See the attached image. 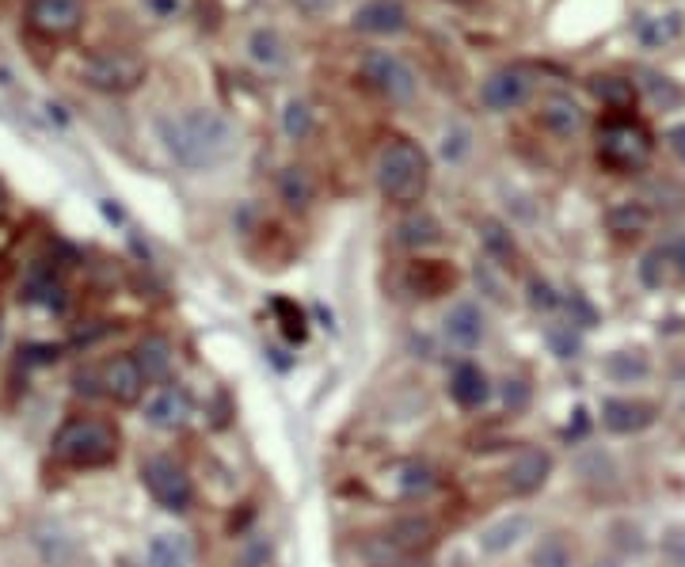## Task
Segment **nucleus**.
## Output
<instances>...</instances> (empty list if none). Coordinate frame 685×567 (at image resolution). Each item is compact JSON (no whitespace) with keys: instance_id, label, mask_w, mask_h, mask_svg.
Here are the masks:
<instances>
[{"instance_id":"obj_1","label":"nucleus","mask_w":685,"mask_h":567,"mask_svg":"<svg viewBox=\"0 0 685 567\" xmlns=\"http://www.w3.org/2000/svg\"><path fill=\"white\" fill-rule=\"evenodd\" d=\"M164 146L169 153L190 172L213 167L236 153V130L221 111L213 107H190L183 115H172L161 123Z\"/></svg>"},{"instance_id":"obj_2","label":"nucleus","mask_w":685,"mask_h":567,"mask_svg":"<svg viewBox=\"0 0 685 567\" xmlns=\"http://www.w3.org/2000/svg\"><path fill=\"white\" fill-rule=\"evenodd\" d=\"M430 187V157L408 138H393L378 153V190L393 206L416 210Z\"/></svg>"},{"instance_id":"obj_3","label":"nucleus","mask_w":685,"mask_h":567,"mask_svg":"<svg viewBox=\"0 0 685 567\" xmlns=\"http://www.w3.org/2000/svg\"><path fill=\"white\" fill-rule=\"evenodd\" d=\"M54 458L73 468H103L118 458V430L107 419H69L54 435Z\"/></svg>"},{"instance_id":"obj_4","label":"nucleus","mask_w":685,"mask_h":567,"mask_svg":"<svg viewBox=\"0 0 685 567\" xmlns=\"http://www.w3.org/2000/svg\"><path fill=\"white\" fill-rule=\"evenodd\" d=\"M651 149H655V141H651V134L643 130L636 118H605L602 130H599V161L609 167V172L617 175H628V172H643L651 161Z\"/></svg>"},{"instance_id":"obj_5","label":"nucleus","mask_w":685,"mask_h":567,"mask_svg":"<svg viewBox=\"0 0 685 567\" xmlns=\"http://www.w3.org/2000/svg\"><path fill=\"white\" fill-rule=\"evenodd\" d=\"M146 73H149L146 61H141L138 54H126V50L92 54L81 69L84 84L92 88V92H103V95L133 92V88H141V81H146Z\"/></svg>"},{"instance_id":"obj_6","label":"nucleus","mask_w":685,"mask_h":567,"mask_svg":"<svg viewBox=\"0 0 685 567\" xmlns=\"http://www.w3.org/2000/svg\"><path fill=\"white\" fill-rule=\"evenodd\" d=\"M362 77H365V84H370L373 92L385 95V100H393V103L411 100V95H416V88H419L416 69H411L404 58H396V54H388V50L365 54Z\"/></svg>"},{"instance_id":"obj_7","label":"nucleus","mask_w":685,"mask_h":567,"mask_svg":"<svg viewBox=\"0 0 685 567\" xmlns=\"http://www.w3.org/2000/svg\"><path fill=\"white\" fill-rule=\"evenodd\" d=\"M141 484L149 487V495H153L164 510H175V514H183V510L190 507V499H195L190 476L169 458H149L146 465H141Z\"/></svg>"},{"instance_id":"obj_8","label":"nucleus","mask_w":685,"mask_h":567,"mask_svg":"<svg viewBox=\"0 0 685 567\" xmlns=\"http://www.w3.org/2000/svg\"><path fill=\"white\" fill-rule=\"evenodd\" d=\"M84 23V0H27V27L43 38H69Z\"/></svg>"},{"instance_id":"obj_9","label":"nucleus","mask_w":685,"mask_h":567,"mask_svg":"<svg viewBox=\"0 0 685 567\" xmlns=\"http://www.w3.org/2000/svg\"><path fill=\"white\" fill-rule=\"evenodd\" d=\"M92 385H95V393L115 404H138L149 381H146V373H141L138 358H111V362H103L100 370L92 373Z\"/></svg>"},{"instance_id":"obj_10","label":"nucleus","mask_w":685,"mask_h":567,"mask_svg":"<svg viewBox=\"0 0 685 567\" xmlns=\"http://www.w3.org/2000/svg\"><path fill=\"white\" fill-rule=\"evenodd\" d=\"M533 95V73L525 66H503L480 84V103L488 111H514Z\"/></svg>"},{"instance_id":"obj_11","label":"nucleus","mask_w":685,"mask_h":567,"mask_svg":"<svg viewBox=\"0 0 685 567\" xmlns=\"http://www.w3.org/2000/svg\"><path fill=\"white\" fill-rule=\"evenodd\" d=\"M537 123L545 126L553 138H576L579 130L587 126V111L571 100L568 92H548L545 100L537 103Z\"/></svg>"},{"instance_id":"obj_12","label":"nucleus","mask_w":685,"mask_h":567,"mask_svg":"<svg viewBox=\"0 0 685 567\" xmlns=\"http://www.w3.org/2000/svg\"><path fill=\"white\" fill-rule=\"evenodd\" d=\"M350 23H355V31H362V35L393 38L408 27V12H404L400 0H365V4H358Z\"/></svg>"},{"instance_id":"obj_13","label":"nucleus","mask_w":685,"mask_h":567,"mask_svg":"<svg viewBox=\"0 0 685 567\" xmlns=\"http://www.w3.org/2000/svg\"><path fill=\"white\" fill-rule=\"evenodd\" d=\"M548 476H553V458L545 450H522L507 468V487L514 495H533L548 484Z\"/></svg>"},{"instance_id":"obj_14","label":"nucleus","mask_w":685,"mask_h":567,"mask_svg":"<svg viewBox=\"0 0 685 567\" xmlns=\"http://www.w3.org/2000/svg\"><path fill=\"white\" fill-rule=\"evenodd\" d=\"M655 423V404L648 401H620V396H613V401L602 404V427L613 430V435H636V430L651 427Z\"/></svg>"},{"instance_id":"obj_15","label":"nucleus","mask_w":685,"mask_h":567,"mask_svg":"<svg viewBox=\"0 0 685 567\" xmlns=\"http://www.w3.org/2000/svg\"><path fill=\"white\" fill-rule=\"evenodd\" d=\"M484 332H488V324H484L480 305H473V301H457V305L445 313V339H450L453 347L476 350L484 343Z\"/></svg>"},{"instance_id":"obj_16","label":"nucleus","mask_w":685,"mask_h":567,"mask_svg":"<svg viewBox=\"0 0 685 567\" xmlns=\"http://www.w3.org/2000/svg\"><path fill=\"white\" fill-rule=\"evenodd\" d=\"M146 415H149V423H153V427H161V430L183 427V423H187V415H190V396H187V389H183V385H164V389H156L153 401L146 404Z\"/></svg>"},{"instance_id":"obj_17","label":"nucleus","mask_w":685,"mask_h":567,"mask_svg":"<svg viewBox=\"0 0 685 567\" xmlns=\"http://www.w3.org/2000/svg\"><path fill=\"white\" fill-rule=\"evenodd\" d=\"M450 396L461 407H465V412H476V407H484V404L491 401L488 373H484L480 366H473V362L457 366V373H453V381H450Z\"/></svg>"},{"instance_id":"obj_18","label":"nucleus","mask_w":685,"mask_h":567,"mask_svg":"<svg viewBox=\"0 0 685 567\" xmlns=\"http://www.w3.org/2000/svg\"><path fill=\"white\" fill-rule=\"evenodd\" d=\"M396 241H400L404 247H434L438 241H442V225L434 221V213H427V210H408L400 218V225H396Z\"/></svg>"},{"instance_id":"obj_19","label":"nucleus","mask_w":685,"mask_h":567,"mask_svg":"<svg viewBox=\"0 0 685 567\" xmlns=\"http://www.w3.org/2000/svg\"><path fill=\"white\" fill-rule=\"evenodd\" d=\"M133 358H138V366H141V373H146L149 385H153V381H169L172 343L164 339V335H146V339L138 343V350H133Z\"/></svg>"},{"instance_id":"obj_20","label":"nucleus","mask_w":685,"mask_h":567,"mask_svg":"<svg viewBox=\"0 0 685 567\" xmlns=\"http://www.w3.org/2000/svg\"><path fill=\"white\" fill-rule=\"evenodd\" d=\"M248 58L259 69H282L290 61V50H286V38L275 27H256L248 38Z\"/></svg>"},{"instance_id":"obj_21","label":"nucleus","mask_w":685,"mask_h":567,"mask_svg":"<svg viewBox=\"0 0 685 567\" xmlns=\"http://www.w3.org/2000/svg\"><path fill=\"white\" fill-rule=\"evenodd\" d=\"M605 225H609V233H617L620 241H632V236H643L651 229V210L643 202H620L605 213Z\"/></svg>"},{"instance_id":"obj_22","label":"nucleus","mask_w":685,"mask_h":567,"mask_svg":"<svg viewBox=\"0 0 685 567\" xmlns=\"http://www.w3.org/2000/svg\"><path fill=\"white\" fill-rule=\"evenodd\" d=\"M149 567H190V541L183 533H156L149 541Z\"/></svg>"},{"instance_id":"obj_23","label":"nucleus","mask_w":685,"mask_h":567,"mask_svg":"<svg viewBox=\"0 0 685 567\" xmlns=\"http://www.w3.org/2000/svg\"><path fill=\"white\" fill-rule=\"evenodd\" d=\"M525 533H530V518L511 514V518H503V522L488 525V530L480 533V548H484V553H507V548L518 545Z\"/></svg>"},{"instance_id":"obj_24","label":"nucleus","mask_w":685,"mask_h":567,"mask_svg":"<svg viewBox=\"0 0 685 567\" xmlns=\"http://www.w3.org/2000/svg\"><path fill=\"white\" fill-rule=\"evenodd\" d=\"M576 564V548L568 545L564 533H548L533 545L530 553V567H571Z\"/></svg>"},{"instance_id":"obj_25","label":"nucleus","mask_w":685,"mask_h":567,"mask_svg":"<svg viewBox=\"0 0 685 567\" xmlns=\"http://www.w3.org/2000/svg\"><path fill=\"white\" fill-rule=\"evenodd\" d=\"M278 190H282V202L290 206V210H305L316 195V187H313V180H309L305 167H286V172L278 175Z\"/></svg>"},{"instance_id":"obj_26","label":"nucleus","mask_w":685,"mask_h":567,"mask_svg":"<svg viewBox=\"0 0 685 567\" xmlns=\"http://www.w3.org/2000/svg\"><path fill=\"white\" fill-rule=\"evenodd\" d=\"M411 282H416V290L423 293V298H438V293H445L453 286V267H445V263H416L411 267Z\"/></svg>"},{"instance_id":"obj_27","label":"nucleus","mask_w":685,"mask_h":567,"mask_svg":"<svg viewBox=\"0 0 685 567\" xmlns=\"http://www.w3.org/2000/svg\"><path fill=\"white\" fill-rule=\"evenodd\" d=\"M591 92L599 95L609 111H628L636 103V84L625 81V77H594Z\"/></svg>"},{"instance_id":"obj_28","label":"nucleus","mask_w":685,"mask_h":567,"mask_svg":"<svg viewBox=\"0 0 685 567\" xmlns=\"http://www.w3.org/2000/svg\"><path fill=\"white\" fill-rule=\"evenodd\" d=\"M388 541L400 548H408V553H416V548H427L430 541H434V525L427 522V518L411 514V518H400V522L393 525V533H388Z\"/></svg>"},{"instance_id":"obj_29","label":"nucleus","mask_w":685,"mask_h":567,"mask_svg":"<svg viewBox=\"0 0 685 567\" xmlns=\"http://www.w3.org/2000/svg\"><path fill=\"white\" fill-rule=\"evenodd\" d=\"M430 487H434V468L423 465V461H408V465L400 468V491L408 495V499L427 495Z\"/></svg>"},{"instance_id":"obj_30","label":"nucleus","mask_w":685,"mask_h":567,"mask_svg":"<svg viewBox=\"0 0 685 567\" xmlns=\"http://www.w3.org/2000/svg\"><path fill=\"white\" fill-rule=\"evenodd\" d=\"M671 270H674V263H671V252H666V247L648 252V255H643V263H640V278L651 286V290H659V286L671 278Z\"/></svg>"},{"instance_id":"obj_31","label":"nucleus","mask_w":685,"mask_h":567,"mask_svg":"<svg viewBox=\"0 0 685 567\" xmlns=\"http://www.w3.org/2000/svg\"><path fill=\"white\" fill-rule=\"evenodd\" d=\"M678 31H682V15L678 12L663 15V20H640V38L648 46L671 43V38H678Z\"/></svg>"},{"instance_id":"obj_32","label":"nucleus","mask_w":685,"mask_h":567,"mask_svg":"<svg viewBox=\"0 0 685 567\" xmlns=\"http://www.w3.org/2000/svg\"><path fill=\"white\" fill-rule=\"evenodd\" d=\"M309 126H313V115H309V107H305V103L293 100L290 107H286V134L301 141L309 134Z\"/></svg>"},{"instance_id":"obj_33","label":"nucleus","mask_w":685,"mask_h":567,"mask_svg":"<svg viewBox=\"0 0 685 567\" xmlns=\"http://www.w3.org/2000/svg\"><path fill=\"white\" fill-rule=\"evenodd\" d=\"M648 92H651V100L663 103V107H671V103L682 100L678 88H674L671 81H663V77H648Z\"/></svg>"},{"instance_id":"obj_34","label":"nucleus","mask_w":685,"mask_h":567,"mask_svg":"<svg viewBox=\"0 0 685 567\" xmlns=\"http://www.w3.org/2000/svg\"><path fill=\"white\" fill-rule=\"evenodd\" d=\"M141 8H146L153 20L169 23V20H175V15L183 12V0H141Z\"/></svg>"},{"instance_id":"obj_35","label":"nucleus","mask_w":685,"mask_h":567,"mask_svg":"<svg viewBox=\"0 0 685 567\" xmlns=\"http://www.w3.org/2000/svg\"><path fill=\"white\" fill-rule=\"evenodd\" d=\"M275 309L286 316V324H282L286 335H290V339H305V321H301V313H293L290 301H275Z\"/></svg>"},{"instance_id":"obj_36","label":"nucleus","mask_w":685,"mask_h":567,"mask_svg":"<svg viewBox=\"0 0 685 567\" xmlns=\"http://www.w3.org/2000/svg\"><path fill=\"white\" fill-rule=\"evenodd\" d=\"M666 146H671L674 157H678V161L685 164V123L682 126H671V130H666Z\"/></svg>"},{"instance_id":"obj_37","label":"nucleus","mask_w":685,"mask_h":567,"mask_svg":"<svg viewBox=\"0 0 685 567\" xmlns=\"http://www.w3.org/2000/svg\"><path fill=\"white\" fill-rule=\"evenodd\" d=\"M666 252H671V263H674V275L685 282V241H674V244H666Z\"/></svg>"},{"instance_id":"obj_38","label":"nucleus","mask_w":685,"mask_h":567,"mask_svg":"<svg viewBox=\"0 0 685 567\" xmlns=\"http://www.w3.org/2000/svg\"><path fill=\"white\" fill-rule=\"evenodd\" d=\"M533 305H541V309H553L556 305L553 290H548L545 282H533Z\"/></svg>"},{"instance_id":"obj_39","label":"nucleus","mask_w":685,"mask_h":567,"mask_svg":"<svg viewBox=\"0 0 685 567\" xmlns=\"http://www.w3.org/2000/svg\"><path fill=\"white\" fill-rule=\"evenodd\" d=\"M305 12H328V8H336V0H298Z\"/></svg>"},{"instance_id":"obj_40","label":"nucleus","mask_w":685,"mask_h":567,"mask_svg":"<svg viewBox=\"0 0 685 567\" xmlns=\"http://www.w3.org/2000/svg\"><path fill=\"white\" fill-rule=\"evenodd\" d=\"M453 4H465V0H453Z\"/></svg>"},{"instance_id":"obj_41","label":"nucleus","mask_w":685,"mask_h":567,"mask_svg":"<svg viewBox=\"0 0 685 567\" xmlns=\"http://www.w3.org/2000/svg\"><path fill=\"white\" fill-rule=\"evenodd\" d=\"M599 567H613V564H599Z\"/></svg>"}]
</instances>
